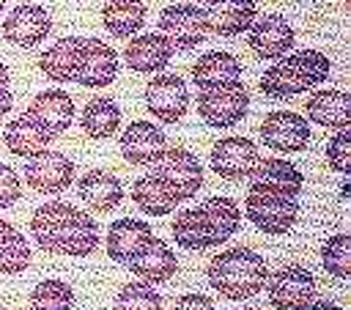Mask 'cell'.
Here are the masks:
<instances>
[{"label":"cell","instance_id":"obj_28","mask_svg":"<svg viewBox=\"0 0 351 310\" xmlns=\"http://www.w3.org/2000/svg\"><path fill=\"white\" fill-rule=\"evenodd\" d=\"M52 134L47 129H41L30 115H16L8 126H5V134H3V143L5 148L14 154V156H36L41 151H47Z\"/></svg>","mask_w":351,"mask_h":310},{"label":"cell","instance_id":"obj_36","mask_svg":"<svg viewBox=\"0 0 351 310\" xmlns=\"http://www.w3.org/2000/svg\"><path fill=\"white\" fill-rule=\"evenodd\" d=\"M115 310H162V296L151 283H126L115 296Z\"/></svg>","mask_w":351,"mask_h":310},{"label":"cell","instance_id":"obj_43","mask_svg":"<svg viewBox=\"0 0 351 310\" xmlns=\"http://www.w3.org/2000/svg\"><path fill=\"white\" fill-rule=\"evenodd\" d=\"M192 3H208V5H214V3H219V0H192Z\"/></svg>","mask_w":351,"mask_h":310},{"label":"cell","instance_id":"obj_20","mask_svg":"<svg viewBox=\"0 0 351 310\" xmlns=\"http://www.w3.org/2000/svg\"><path fill=\"white\" fill-rule=\"evenodd\" d=\"M77 192L80 200L88 203L90 211L96 214H110L121 200H123V187L121 178L104 167H93L88 170L80 181H77Z\"/></svg>","mask_w":351,"mask_h":310},{"label":"cell","instance_id":"obj_31","mask_svg":"<svg viewBox=\"0 0 351 310\" xmlns=\"http://www.w3.org/2000/svg\"><path fill=\"white\" fill-rule=\"evenodd\" d=\"M200 211L206 214L208 219V228H211V236H214V247L217 244H225L241 225V208L236 200L225 198V195H214L208 200L200 203Z\"/></svg>","mask_w":351,"mask_h":310},{"label":"cell","instance_id":"obj_27","mask_svg":"<svg viewBox=\"0 0 351 310\" xmlns=\"http://www.w3.org/2000/svg\"><path fill=\"white\" fill-rule=\"evenodd\" d=\"M252 184H263V187H271V189H280L285 195H293L299 198L302 187H304V176L302 170L288 162V159H280V156H266V159H258L255 170H252Z\"/></svg>","mask_w":351,"mask_h":310},{"label":"cell","instance_id":"obj_34","mask_svg":"<svg viewBox=\"0 0 351 310\" xmlns=\"http://www.w3.org/2000/svg\"><path fill=\"white\" fill-rule=\"evenodd\" d=\"M30 310H74V291L63 280H41L30 291Z\"/></svg>","mask_w":351,"mask_h":310},{"label":"cell","instance_id":"obj_4","mask_svg":"<svg viewBox=\"0 0 351 310\" xmlns=\"http://www.w3.org/2000/svg\"><path fill=\"white\" fill-rule=\"evenodd\" d=\"M244 214L258 230H263L269 236H282L293 228V222L299 217V200L280 189H271L263 184H250L247 198H244Z\"/></svg>","mask_w":351,"mask_h":310},{"label":"cell","instance_id":"obj_8","mask_svg":"<svg viewBox=\"0 0 351 310\" xmlns=\"http://www.w3.org/2000/svg\"><path fill=\"white\" fill-rule=\"evenodd\" d=\"M258 134H261L263 145L277 154H299L310 145V137H313L307 118L299 112H291V110L266 112L258 126Z\"/></svg>","mask_w":351,"mask_h":310},{"label":"cell","instance_id":"obj_39","mask_svg":"<svg viewBox=\"0 0 351 310\" xmlns=\"http://www.w3.org/2000/svg\"><path fill=\"white\" fill-rule=\"evenodd\" d=\"M173 310H214V302L203 294H184L176 299Z\"/></svg>","mask_w":351,"mask_h":310},{"label":"cell","instance_id":"obj_5","mask_svg":"<svg viewBox=\"0 0 351 310\" xmlns=\"http://www.w3.org/2000/svg\"><path fill=\"white\" fill-rule=\"evenodd\" d=\"M250 110V91L244 82H228L217 88H206L197 93V112L206 126L211 129H230L236 126Z\"/></svg>","mask_w":351,"mask_h":310},{"label":"cell","instance_id":"obj_22","mask_svg":"<svg viewBox=\"0 0 351 310\" xmlns=\"http://www.w3.org/2000/svg\"><path fill=\"white\" fill-rule=\"evenodd\" d=\"M255 16H258L255 0H219V3L206 8L208 33L222 36V38H233V36L250 30Z\"/></svg>","mask_w":351,"mask_h":310},{"label":"cell","instance_id":"obj_41","mask_svg":"<svg viewBox=\"0 0 351 310\" xmlns=\"http://www.w3.org/2000/svg\"><path fill=\"white\" fill-rule=\"evenodd\" d=\"M302 310H340L335 302H329V299H313L310 305H304Z\"/></svg>","mask_w":351,"mask_h":310},{"label":"cell","instance_id":"obj_26","mask_svg":"<svg viewBox=\"0 0 351 310\" xmlns=\"http://www.w3.org/2000/svg\"><path fill=\"white\" fill-rule=\"evenodd\" d=\"M132 200L137 203V208L148 217H167L176 211V206L181 203L176 198V192L156 176V173H145L132 184Z\"/></svg>","mask_w":351,"mask_h":310},{"label":"cell","instance_id":"obj_9","mask_svg":"<svg viewBox=\"0 0 351 310\" xmlns=\"http://www.w3.org/2000/svg\"><path fill=\"white\" fill-rule=\"evenodd\" d=\"M266 294L277 310H302L315 299V277L299 263H288L266 277Z\"/></svg>","mask_w":351,"mask_h":310},{"label":"cell","instance_id":"obj_10","mask_svg":"<svg viewBox=\"0 0 351 310\" xmlns=\"http://www.w3.org/2000/svg\"><path fill=\"white\" fill-rule=\"evenodd\" d=\"M258 145L247 137H239V134H230V137H222L211 145V154H208V162H211V170L225 178V181H239V178H250L255 165H258Z\"/></svg>","mask_w":351,"mask_h":310},{"label":"cell","instance_id":"obj_7","mask_svg":"<svg viewBox=\"0 0 351 310\" xmlns=\"http://www.w3.org/2000/svg\"><path fill=\"white\" fill-rule=\"evenodd\" d=\"M159 30L173 44V49H195L208 36L206 8H200L197 3L167 5L159 14Z\"/></svg>","mask_w":351,"mask_h":310},{"label":"cell","instance_id":"obj_46","mask_svg":"<svg viewBox=\"0 0 351 310\" xmlns=\"http://www.w3.org/2000/svg\"><path fill=\"white\" fill-rule=\"evenodd\" d=\"M340 3H351V0H340Z\"/></svg>","mask_w":351,"mask_h":310},{"label":"cell","instance_id":"obj_45","mask_svg":"<svg viewBox=\"0 0 351 310\" xmlns=\"http://www.w3.org/2000/svg\"><path fill=\"white\" fill-rule=\"evenodd\" d=\"M3 5H5V0H0V11H3Z\"/></svg>","mask_w":351,"mask_h":310},{"label":"cell","instance_id":"obj_1","mask_svg":"<svg viewBox=\"0 0 351 310\" xmlns=\"http://www.w3.org/2000/svg\"><path fill=\"white\" fill-rule=\"evenodd\" d=\"M30 233L36 244L52 255L85 258L99 244V222L88 217V211L63 200L38 206L30 217Z\"/></svg>","mask_w":351,"mask_h":310},{"label":"cell","instance_id":"obj_25","mask_svg":"<svg viewBox=\"0 0 351 310\" xmlns=\"http://www.w3.org/2000/svg\"><path fill=\"white\" fill-rule=\"evenodd\" d=\"M307 121L326 129H348L351 96L346 91H315L307 99Z\"/></svg>","mask_w":351,"mask_h":310},{"label":"cell","instance_id":"obj_30","mask_svg":"<svg viewBox=\"0 0 351 310\" xmlns=\"http://www.w3.org/2000/svg\"><path fill=\"white\" fill-rule=\"evenodd\" d=\"M80 126L90 140H104L110 134L118 132L121 126V107L107 99V96H96L85 104L82 115H80Z\"/></svg>","mask_w":351,"mask_h":310},{"label":"cell","instance_id":"obj_6","mask_svg":"<svg viewBox=\"0 0 351 310\" xmlns=\"http://www.w3.org/2000/svg\"><path fill=\"white\" fill-rule=\"evenodd\" d=\"M154 173L176 192L178 200H192L203 187V165L192 151L181 145H167L154 162Z\"/></svg>","mask_w":351,"mask_h":310},{"label":"cell","instance_id":"obj_16","mask_svg":"<svg viewBox=\"0 0 351 310\" xmlns=\"http://www.w3.org/2000/svg\"><path fill=\"white\" fill-rule=\"evenodd\" d=\"M118 148H121V156L129 165L145 167V165H154L162 156V151L167 148V137L151 121H132L123 129V134L118 140Z\"/></svg>","mask_w":351,"mask_h":310},{"label":"cell","instance_id":"obj_14","mask_svg":"<svg viewBox=\"0 0 351 310\" xmlns=\"http://www.w3.org/2000/svg\"><path fill=\"white\" fill-rule=\"evenodd\" d=\"M118 74V55L115 49L96 36L82 38V52H80V66L74 74V82L82 88H107Z\"/></svg>","mask_w":351,"mask_h":310},{"label":"cell","instance_id":"obj_13","mask_svg":"<svg viewBox=\"0 0 351 310\" xmlns=\"http://www.w3.org/2000/svg\"><path fill=\"white\" fill-rule=\"evenodd\" d=\"M250 49L261 58V60H280L282 55L291 52L296 33L291 27V22L280 14H263L255 16V22L250 25Z\"/></svg>","mask_w":351,"mask_h":310},{"label":"cell","instance_id":"obj_32","mask_svg":"<svg viewBox=\"0 0 351 310\" xmlns=\"http://www.w3.org/2000/svg\"><path fill=\"white\" fill-rule=\"evenodd\" d=\"M173 236H176V244H181L184 250H208V247H214V236H211L208 219L200 211V206L184 208V211L176 214Z\"/></svg>","mask_w":351,"mask_h":310},{"label":"cell","instance_id":"obj_18","mask_svg":"<svg viewBox=\"0 0 351 310\" xmlns=\"http://www.w3.org/2000/svg\"><path fill=\"white\" fill-rule=\"evenodd\" d=\"M170 58H173V44L162 33L132 36V41L123 49L126 66L137 74H156V71L167 69Z\"/></svg>","mask_w":351,"mask_h":310},{"label":"cell","instance_id":"obj_44","mask_svg":"<svg viewBox=\"0 0 351 310\" xmlns=\"http://www.w3.org/2000/svg\"><path fill=\"white\" fill-rule=\"evenodd\" d=\"M239 310H258V307H239Z\"/></svg>","mask_w":351,"mask_h":310},{"label":"cell","instance_id":"obj_40","mask_svg":"<svg viewBox=\"0 0 351 310\" xmlns=\"http://www.w3.org/2000/svg\"><path fill=\"white\" fill-rule=\"evenodd\" d=\"M11 107H14L11 91H8V88H0V118H3L5 112H11Z\"/></svg>","mask_w":351,"mask_h":310},{"label":"cell","instance_id":"obj_12","mask_svg":"<svg viewBox=\"0 0 351 310\" xmlns=\"http://www.w3.org/2000/svg\"><path fill=\"white\" fill-rule=\"evenodd\" d=\"M145 107L162 123H176L189 110V91L178 74H156L145 85Z\"/></svg>","mask_w":351,"mask_h":310},{"label":"cell","instance_id":"obj_42","mask_svg":"<svg viewBox=\"0 0 351 310\" xmlns=\"http://www.w3.org/2000/svg\"><path fill=\"white\" fill-rule=\"evenodd\" d=\"M8 82H11V74H8V69L0 63V88H8Z\"/></svg>","mask_w":351,"mask_h":310},{"label":"cell","instance_id":"obj_17","mask_svg":"<svg viewBox=\"0 0 351 310\" xmlns=\"http://www.w3.org/2000/svg\"><path fill=\"white\" fill-rule=\"evenodd\" d=\"M126 269L132 274H137L143 283H151V285H159V283H167L176 272H178V258L176 252L170 250V244H165L162 239L151 236L145 241V247L126 263Z\"/></svg>","mask_w":351,"mask_h":310},{"label":"cell","instance_id":"obj_35","mask_svg":"<svg viewBox=\"0 0 351 310\" xmlns=\"http://www.w3.org/2000/svg\"><path fill=\"white\" fill-rule=\"evenodd\" d=\"M321 266L337 280L351 277V236L348 233H335L321 244Z\"/></svg>","mask_w":351,"mask_h":310},{"label":"cell","instance_id":"obj_37","mask_svg":"<svg viewBox=\"0 0 351 310\" xmlns=\"http://www.w3.org/2000/svg\"><path fill=\"white\" fill-rule=\"evenodd\" d=\"M326 165L329 170L346 176L351 170V132L348 129H337L329 143H326Z\"/></svg>","mask_w":351,"mask_h":310},{"label":"cell","instance_id":"obj_11","mask_svg":"<svg viewBox=\"0 0 351 310\" xmlns=\"http://www.w3.org/2000/svg\"><path fill=\"white\" fill-rule=\"evenodd\" d=\"M22 176L30 189L41 195H58L74 181V162L60 151H41L27 159Z\"/></svg>","mask_w":351,"mask_h":310},{"label":"cell","instance_id":"obj_29","mask_svg":"<svg viewBox=\"0 0 351 310\" xmlns=\"http://www.w3.org/2000/svg\"><path fill=\"white\" fill-rule=\"evenodd\" d=\"M101 22L115 38H132L145 25V0H107Z\"/></svg>","mask_w":351,"mask_h":310},{"label":"cell","instance_id":"obj_15","mask_svg":"<svg viewBox=\"0 0 351 310\" xmlns=\"http://www.w3.org/2000/svg\"><path fill=\"white\" fill-rule=\"evenodd\" d=\"M49 30H52L49 14L44 11V5L36 3H22L3 19V38L22 49L41 44L49 36Z\"/></svg>","mask_w":351,"mask_h":310},{"label":"cell","instance_id":"obj_19","mask_svg":"<svg viewBox=\"0 0 351 310\" xmlns=\"http://www.w3.org/2000/svg\"><path fill=\"white\" fill-rule=\"evenodd\" d=\"M41 129H47L52 137L63 134L74 121V102L66 91H41L27 104V112Z\"/></svg>","mask_w":351,"mask_h":310},{"label":"cell","instance_id":"obj_47","mask_svg":"<svg viewBox=\"0 0 351 310\" xmlns=\"http://www.w3.org/2000/svg\"><path fill=\"white\" fill-rule=\"evenodd\" d=\"M0 310H5V307H0Z\"/></svg>","mask_w":351,"mask_h":310},{"label":"cell","instance_id":"obj_24","mask_svg":"<svg viewBox=\"0 0 351 310\" xmlns=\"http://www.w3.org/2000/svg\"><path fill=\"white\" fill-rule=\"evenodd\" d=\"M192 80L200 91L228 85V82H239L241 80V63H239L236 55H230L225 49H211V52H206L195 60Z\"/></svg>","mask_w":351,"mask_h":310},{"label":"cell","instance_id":"obj_38","mask_svg":"<svg viewBox=\"0 0 351 310\" xmlns=\"http://www.w3.org/2000/svg\"><path fill=\"white\" fill-rule=\"evenodd\" d=\"M22 195V181L19 173L8 165H0V208H8L19 200Z\"/></svg>","mask_w":351,"mask_h":310},{"label":"cell","instance_id":"obj_33","mask_svg":"<svg viewBox=\"0 0 351 310\" xmlns=\"http://www.w3.org/2000/svg\"><path fill=\"white\" fill-rule=\"evenodd\" d=\"M30 266L27 239L0 217V274H22Z\"/></svg>","mask_w":351,"mask_h":310},{"label":"cell","instance_id":"obj_3","mask_svg":"<svg viewBox=\"0 0 351 310\" xmlns=\"http://www.w3.org/2000/svg\"><path fill=\"white\" fill-rule=\"evenodd\" d=\"M329 71H332L329 55L304 47V49H291L288 55L274 60V66L261 74L258 85L269 99H291L310 88H318L329 77Z\"/></svg>","mask_w":351,"mask_h":310},{"label":"cell","instance_id":"obj_23","mask_svg":"<svg viewBox=\"0 0 351 310\" xmlns=\"http://www.w3.org/2000/svg\"><path fill=\"white\" fill-rule=\"evenodd\" d=\"M82 52V36H63L52 47H47L38 58V69L52 82H74Z\"/></svg>","mask_w":351,"mask_h":310},{"label":"cell","instance_id":"obj_21","mask_svg":"<svg viewBox=\"0 0 351 310\" xmlns=\"http://www.w3.org/2000/svg\"><path fill=\"white\" fill-rule=\"evenodd\" d=\"M151 236H154V230H151V225L143 222V219H134V217H121V219H115V222L110 225V230H107V244H104L110 261L126 266V263L145 247V241H148Z\"/></svg>","mask_w":351,"mask_h":310},{"label":"cell","instance_id":"obj_2","mask_svg":"<svg viewBox=\"0 0 351 310\" xmlns=\"http://www.w3.org/2000/svg\"><path fill=\"white\" fill-rule=\"evenodd\" d=\"M206 277L219 296L230 302H244L263 291L269 277V263L261 252L250 247H228L208 261Z\"/></svg>","mask_w":351,"mask_h":310}]
</instances>
